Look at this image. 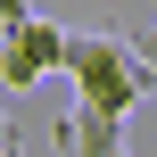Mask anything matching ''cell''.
<instances>
[{"mask_svg": "<svg viewBox=\"0 0 157 157\" xmlns=\"http://www.w3.org/2000/svg\"><path fill=\"white\" fill-rule=\"evenodd\" d=\"M58 66H66V83H75L91 108H116V116H132L141 99H157V66L132 50V41H116V33H66Z\"/></svg>", "mask_w": 157, "mask_h": 157, "instance_id": "1", "label": "cell"}, {"mask_svg": "<svg viewBox=\"0 0 157 157\" xmlns=\"http://www.w3.org/2000/svg\"><path fill=\"white\" fill-rule=\"evenodd\" d=\"M58 50H66V25H50V17L0 25V83H8V91H33V83L58 66Z\"/></svg>", "mask_w": 157, "mask_h": 157, "instance_id": "2", "label": "cell"}, {"mask_svg": "<svg viewBox=\"0 0 157 157\" xmlns=\"http://www.w3.org/2000/svg\"><path fill=\"white\" fill-rule=\"evenodd\" d=\"M116 149H124V116L75 99V116L58 124V157H116Z\"/></svg>", "mask_w": 157, "mask_h": 157, "instance_id": "3", "label": "cell"}, {"mask_svg": "<svg viewBox=\"0 0 157 157\" xmlns=\"http://www.w3.org/2000/svg\"><path fill=\"white\" fill-rule=\"evenodd\" d=\"M33 17V0H0V25H25Z\"/></svg>", "mask_w": 157, "mask_h": 157, "instance_id": "4", "label": "cell"}, {"mask_svg": "<svg viewBox=\"0 0 157 157\" xmlns=\"http://www.w3.org/2000/svg\"><path fill=\"white\" fill-rule=\"evenodd\" d=\"M0 157H17V124H8V116H0Z\"/></svg>", "mask_w": 157, "mask_h": 157, "instance_id": "5", "label": "cell"}, {"mask_svg": "<svg viewBox=\"0 0 157 157\" xmlns=\"http://www.w3.org/2000/svg\"><path fill=\"white\" fill-rule=\"evenodd\" d=\"M116 157H132V149H116Z\"/></svg>", "mask_w": 157, "mask_h": 157, "instance_id": "6", "label": "cell"}]
</instances>
